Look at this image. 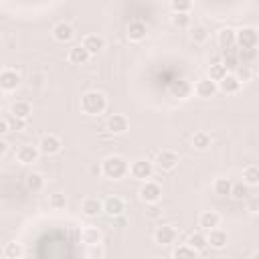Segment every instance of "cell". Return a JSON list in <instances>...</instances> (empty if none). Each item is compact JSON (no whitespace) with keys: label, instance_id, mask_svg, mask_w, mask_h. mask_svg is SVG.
<instances>
[{"label":"cell","instance_id":"1","mask_svg":"<svg viewBox=\"0 0 259 259\" xmlns=\"http://www.w3.org/2000/svg\"><path fill=\"white\" fill-rule=\"evenodd\" d=\"M101 174L109 180H119L130 174V164L121 156H107L101 162Z\"/></svg>","mask_w":259,"mask_h":259},{"label":"cell","instance_id":"2","mask_svg":"<svg viewBox=\"0 0 259 259\" xmlns=\"http://www.w3.org/2000/svg\"><path fill=\"white\" fill-rule=\"evenodd\" d=\"M107 107V99L101 91H87L81 97V111L85 115H101Z\"/></svg>","mask_w":259,"mask_h":259},{"label":"cell","instance_id":"3","mask_svg":"<svg viewBox=\"0 0 259 259\" xmlns=\"http://www.w3.org/2000/svg\"><path fill=\"white\" fill-rule=\"evenodd\" d=\"M237 45L243 51H253L259 45V30L255 26H243L241 30H237Z\"/></svg>","mask_w":259,"mask_h":259},{"label":"cell","instance_id":"4","mask_svg":"<svg viewBox=\"0 0 259 259\" xmlns=\"http://www.w3.org/2000/svg\"><path fill=\"white\" fill-rule=\"evenodd\" d=\"M162 198V188L158 182H152V180H146L140 188V200L146 202V204H158Z\"/></svg>","mask_w":259,"mask_h":259},{"label":"cell","instance_id":"5","mask_svg":"<svg viewBox=\"0 0 259 259\" xmlns=\"http://www.w3.org/2000/svg\"><path fill=\"white\" fill-rule=\"evenodd\" d=\"M130 174H132V178L146 182V180L152 178V174H154V164H152L150 160H144V158L134 160V162L130 164Z\"/></svg>","mask_w":259,"mask_h":259},{"label":"cell","instance_id":"6","mask_svg":"<svg viewBox=\"0 0 259 259\" xmlns=\"http://www.w3.org/2000/svg\"><path fill=\"white\" fill-rule=\"evenodd\" d=\"M156 166L160 168V170H166V172H170V170H174L176 166H178V162H180V158H178V154L174 152V150H160L158 154H156Z\"/></svg>","mask_w":259,"mask_h":259},{"label":"cell","instance_id":"7","mask_svg":"<svg viewBox=\"0 0 259 259\" xmlns=\"http://www.w3.org/2000/svg\"><path fill=\"white\" fill-rule=\"evenodd\" d=\"M61 140H59V136H55V134H45L42 138H40V142H38V152L40 154H47V156H53V154H57L59 150H61Z\"/></svg>","mask_w":259,"mask_h":259},{"label":"cell","instance_id":"8","mask_svg":"<svg viewBox=\"0 0 259 259\" xmlns=\"http://www.w3.org/2000/svg\"><path fill=\"white\" fill-rule=\"evenodd\" d=\"M130 130V119L121 113H113L109 119H107V132L113 134V136H121Z\"/></svg>","mask_w":259,"mask_h":259},{"label":"cell","instance_id":"9","mask_svg":"<svg viewBox=\"0 0 259 259\" xmlns=\"http://www.w3.org/2000/svg\"><path fill=\"white\" fill-rule=\"evenodd\" d=\"M20 85V75L14 69H4L0 73V89L2 91H14Z\"/></svg>","mask_w":259,"mask_h":259},{"label":"cell","instance_id":"10","mask_svg":"<svg viewBox=\"0 0 259 259\" xmlns=\"http://www.w3.org/2000/svg\"><path fill=\"white\" fill-rule=\"evenodd\" d=\"M123 210H125L123 198H119V196H109V198L103 200V212H105L107 217H113V219H115V217H121Z\"/></svg>","mask_w":259,"mask_h":259},{"label":"cell","instance_id":"11","mask_svg":"<svg viewBox=\"0 0 259 259\" xmlns=\"http://www.w3.org/2000/svg\"><path fill=\"white\" fill-rule=\"evenodd\" d=\"M176 237H178V233H176V229L172 225H162L154 233V241L158 245H172L176 241Z\"/></svg>","mask_w":259,"mask_h":259},{"label":"cell","instance_id":"12","mask_svg":"<svg viewBox=\"0 0 259 259\" xmlns=\"http://www.w3.org/2000/svg\"><path fill=\"white\" fill-rule=\"evenodd\" d=\"M217 91H219V85H217L214 81H210L208 77H204V79L196 81V85H194V93H196L198 97H202V99L212 97Z\"/></svg>","mask_w":259,"mask_h":259},{"label":"cell","instance_id":"13","mask_svg":"<svg viewBox=\"0 0 259 259\" xmlns=\"http://www.w3.org/2000/svg\"><path fill=\"white\" fill-rule=\"evenodd\" d=\"M38 146H30V144H24V146H20L18 150H16V160L20 162V164H32V162H36V158H38Z\"/></svg>","mask_w":259,"mask_h":259},{"label":"cell","instance_id":"14","mask_svg":"<svg viewBox=\"0 0 259 259\" xmlns=\"http://www.w3.org/2000/svg\"><path fill=\"white\" fill-rule=\"evenodd\" d=\"M219 225H221V217H219L214 210H204V212H200V217H198V227H200V231L208 233V231L217 229Z\"/></svg>","mask_w":259,"mask_h":259},{"label":"cell","instance_id":"15","mask_svg":"<svg viewBox=\"0 0 259 259\" xmlns=\"http://www.w3.org/2000/svg\"><path fill=\"white\" fill-rule=\"evenodd\" d=\"M241 85H243L241 77H237V75L229 73V75L219 83V89H221L223 93H227V95H235V93H239V91H241Z\"/></svg>","mask_w":259,"mask_h":259},{"label":"cell","instance_id":"16","mask_svg":"<svg viewBox=\"0 0 259 259\" xmlns=\"http://www.w3.org/2000/svg\"><path fill=\"white\" fill-rule=\"evenodd\" d=\"M206 237H208V245H210L212 249H225L227 243H229V235H227V231L221 229V227L208 231Z\"/></svg>","mask_w":259,"mask_h":259},{"label":"cell","instance_id":"17","mask_svg":"<svg viewBox=\"0 0 259 259\" xmlns=\"http://www.w3.org/2000/svg\"><path fill=\"white\" fill-rule=\"evenodd\" d=\"M73 34H75L73 26H71L69 22H65V20H61V22H57V24L53 26V36H55V40H59V42H69V40L73 38Z\"/></svg>","mask_w":259,"mask_h":259},{"label":"cell","instance_id":"18","mask_svg":"<svg viewBox=\"0 0 259 259\" xmlns=\"http://www.w3.org/2000/svg\"><path fill=\"white\" fill-rule=\"evenodd\" d=\"M81 212L85 217H97L103 212V202L95 196H87L83 202H81Z\"/></svg>","mask_w":259,"mask_h":259},{"label":"cell","instance_id":"19","mask_svg":"<svg viewBox=\"0 0 259 259\" xmlns=\"http://www.w3.org/2000/svg\"><path fill=\"white\" fill-rule=\"evenodd\" d=\"M192 91H194V87H192L186 79H178V81H172V83H170V93H172V97L186 99Z\"/></svg>","mask_w":259,"mask_h":259},{"label":"cell","instance_id":"20","mask_svg":"<svg viewBox=\"0 0 259 259\" xmlns=\"http://www.w3.org/2000/svg\"><path fill=\"white\" fill-rule=\"evenodd\" d=\"M146 34H148V26H146V22H142V20H132L130 24H127V38L130 40H144L146 38Z\"/></svg>","mask_w":259,"mask_h":259},{"label":"cell","instance_id":"21","mask_svg":"<svg viewBox=\"0 0 259 259\" xmlns=\"http://www.w3.org/2000/svg\"><path fill=\"white\" fill-rule=\"evenodd\" d=\"M186 245L192 247L194 251H204V249L208 247V237H206V233L200 231V229H198V231H192V233L188 235Z\"/></svg>","mask_w":259,"mask_h":259},{"label":"cell","instance_id":"22","mask_svg":"<svg viewBox=\"0 0 259 259\" xmlns=\"http://www.w3.org/2000/svg\"><path fill=\"white\" fill-rule=\"evenodd\" d=\"M217 40H219V47H221V49L229 51V49H233V45L237 42V30H233V28H229V26H227V28H221Z\"/></svg>","mask_w":259,"mask_h":259},{"label":"cell","instance_id":"23","mask_svg":"<svg viewBox=\"0 0 259 259\" xmlns=\"http://www.w3.org/2000/svg\"><path fill=\"white\" fill-rule=\"evenodd\" d=\"M89 59H91V53L83 45H77L69 51V63H73V65H85Z\"/></svg>","mask_w":259,"mask_h":259},{"label":"cell","instance_id":"24","mask_svg":"<svg viewBox=\"0 0 259 259\" xmlns=\"http://www.w3.org/2000/svg\"><path fill=\"white\" fill-rule=\"evenodd\" d=\"M190 144H192V148H194V150L204 152V150H208V148H210L212 138H210V134H206V132H194V134H192V138H190Z\"/></svg>","mask_w":259,"mask_h":259},{"label":"cell","instance_id":"25","mask_svg":"<svg viewBox=\"0 0 259 259\" xmlns=\"http://www.w3.org/2000/svg\"><path fill=\"white\" fill-rule=\"evenodd\" d=\"M32 113V105L28 101H14L10 105V115L14 117H20V119H28Z\"/></svg>","mask_w":259,"mask_h":259},{"label":"cell","instance_id":"26","mask_svg":"<svg viewBox=\"0 0 259 259\" xmlns=\"http://www.w3.org/2000/svg\"><path fill=\"white\" fill-rule=\"evenodd\" d=\"M91 55H97L103 47H105V40L101 38V36H97V34H87L85 38H83V42H81Z\"/></svg>","mask_w":259,"mask_h":259},{"label":"cell","instance_id":"27","mask_svg":"<svg viewBox=\"0 0 259 259\" xmlns=\"http://www.w3.org/2000/svg\"><path fill=\"white\" fill-rule=\"evenodd\" d=\"M227 75H229V71H227V65H225V63H212V65L208 67V79L214 81L217 85H219Z\"/></svg>","mask_w":259,"mask_h":259},{"label":"cell","instance_id":"28","mask_svg":"<svg viewBox=\"0 0 259 259\" xmlns=\"http://www.w3.org/2000/svg\"><path fill=\"white\" fill-rule=\"evenodd\" d=\"M22 245L18 243V241H8L6 245H4V249H2V257L4 259H20L22 257Z\"/></svg>","mask_w":259,"mask_h":259},{"label":"cell","instance_id":"29","mask_svg":"<svg viewBox=\"0 0 259 259\" xmlns=\"http://www.w3.org/2000/svg\"><path fill=\"white\" fill-rule=\"evenodd\" d=\"M26 188L30 192H40L45 188V176L40 172H30L26 176Z\"/></svg>","mask_w":259,"mask_h":259},{"label":"cell","instance_id":"30","mask_svg":"<svg viewBox=\"0 0 259 259\" xmlns=\"http://www.w3.org/2000/svg\"><path fill=\"white\" fill-rule=\"evenodd\" d=\"M243 182L247 186L259 184V166L257 164H249V166L243 168Z\"/></svg>","mask_w":259,"mask_h":259},{"label":"cell","instance_id":"31","mask_svg":"<svg viewBox=\"0 0 259 259\" xmlns=\"http://www.w3.org/2000/svg\"><path fill=\"white\" fill-rule=\"evenodd\" d=\"M81 241H83L85 245H97V243L101 241L99 229H95V227H85V229H81Z\"/></svg>","mask_w":259,"mask_h":259},{"label":"cell","instance_id":"32","mask_svg":"<svg viewBox=\"0 0 259 259\" xmlns=\"http://www.w3.org/2000/svg\"><path fill=\"white\" fill-rule=\"evenodd\" d=\"M212 190H214V194H219V196H231L233 182H231L229 178H217L214 184H212Z\"/></svg>","mask_w":259,"mask_h":259},{"label":"cell","instance_id":"33","mask_svg":"<svg viewBox=\"0 0 259 259\" xmlns=\"http://www.w3.org/2000/svg\"><path fill=\"white\" fill-rule=\"evenodd\" d=\"M196 253H198V251H194V249L188 247V245H178V247L172 251V259H198Z\"/></svg>","mask_w":259,"mask_h":259},{"label":"cell","instance_id":"34","mask_svg":"<svg viewBox=\"0 0 259 259\" xmlns=\"http://www.w3.org/2000/svg\"><path fill=\"white\" fill-rule=\"evenodd\" d=\"M170 8L174 14H188L192 10V2L190 0H172Z\"/></svg>","mask_w":259,"mask_h":259},{"label":"cell","instance_id":"35","mask_svg":"<svg viewBox=\"0 0 259 259\" xmlns=\"http://www.w3.org/2000/svg\"><path fill=\"white\" fill-rule=\"evenodd\" d=\"M249 186L245 184V182H237V184H233V190H231V196L235 198V200H243V198H249Z\"/></svg>","mask_w":259,"mask_h":259},{"label":"cell","instance_id":"36","mask_svg":"<svg viewBox=\"0 0 259 259\" xmlns=\"http://www.w3.org/2000/svg\"><path fill=\"white\" fill-rule=\"evenodd\" d=\"M65 204H67V196H65L63 192H53V194L49 196V206H51V208L59 210V208H65Z\"/></svg>","mask_w":259,"mask_h":259},{"label":"cell","instance_id":"37","mask_svg":"<svg viewBox=\"0 0 259 259\" xmlns=\"http://www.w3.org/2000/svg\"><path fill=\"white\" fill-rule=\"evenodd\" d=\"M190 38H192L194 42H204V40L208 38V30H206L202 24H196V26L190 30Z\"/></svg>","mask_w":259,"mask_h":259},{"label":"cell","instance_id":"38","mask_svg":"<svg viewBox=\"0 0 259 259\" xmlns=\"http://www.w3.org/2000/svg\"><path fill=\"white\" fill-rule=\"evenodd\" d=\"M172 24L178 28H188L190 26V14H172Z\"/></svg>","mask_w":259,"mask_h":259},{"label":"cell","instance_id":"39","mask_svg":"<svg viewBox=\"0 0 259 259\" xmlns=\"http://www.w3.org/2000/svg\"><path fill=\"white\" fill-rule=\"evenodd\" d=\"M8 123H10V127H12V130H16V132L26 127V119H20V117H14V115H10V117H8Z\"/></svg>","mask_w":259,"mask_h":259},{"label":"cell","instance_id":"40","mask_svg":"<svg viewBox=\"0 0 259 259\" xmlns=\"http://www.w3.org/2000/svg\"><path fill=\"white\" fill-rule=\"evenodd\" d=\"M247 210L253 212V214L259 212V196H251V198H249V202H247Z\"/></svg>","mask_w":259,"mask_h":259},{"label":"cell","instance_id":"41","mask_svg":"<svg viewBox=\"0 0 259 259\" xmlns=\"http://www.w3.org/2000/svg\"><path fill=\"white\" fill-rule=\"evenodd\" d=\"M146 217H150V219L160 217V208H158V204H146Z\"/></svg>","mask_w":259,"mask_h":259},{"label":"cell","instance_id":"42","mask_svg":"<svg viewBox=\"0 0 259 259\" xmlns=\"http://www.w3.org/2000/svg\"><path fill=\"white\" fill-rule=\"evenodd\" d=\"M10 130V123H8V117H2L0 119V134H6Z\"/></svg>","mask_w":259,"mask_h":259},{"label":"cell","instance_id":"43","mask_svg":"<svg viewBox=\"0 0 259 259\" xmlns=\"http://www.w3.org/2000/svg\"><path fill=\"white\" fill-rule=\"evenodd\" d=\"M6 146H8L6 142H0V156H4V154H6Z\"/></svg>","mask_w":259,"mask_h":259},{"label":"cell","instance_id":"44","mask_svg":"<svg viewBox=\"0 0 259 259\" xmlns=\"http://www.w3.org/2000/svg\"><path fill=\"white\" fill-rule=\"evenodd\" d=\"M251 259H259V251H257V253H255V255H253Z\"/></svg>","mask_w":259,"mask_h":259}]
</instances>
